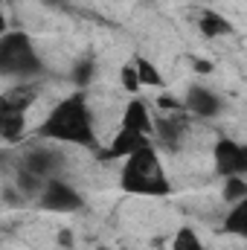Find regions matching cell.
Returning <instances> with one entry per match:
<instances>
[{
	"label": "cell",
	"instance_id": "8",
	"mask_svg": "<svg viewBox=\"0 0 247 250\" xmlns=\"http://www.w3.org/2000/svg\"><path fill=\"white\" fill-rule=\"evenodd\" d=\"M212 157H215V172L221 178H233L239 175V157H242V143L236 140H218L215 148H212ZM242 178V175H239Z\"/></svg>",
	"mask_w": 247,
	"mask_h": 250
},
{
	"label": "cell",
	"instance_id": "4",
	"mask_svg": "<svg viewBox=\"0 0 247 250\" xmlns=\"http://www.w3.org/2000/svg\"><path fill=\"white\" fill-rule=\"evenodd\" d=\"M38 204L44 209H50V212H76V209L84 207V198L70 184H64L59 178H50L44 192H41V198H38Z\"/></svg>",
	"mask_w": 247,
	"mask_h": 250
},
{
	"label": "cell",
	"instance_id": "25",
	"mask_svg": "<svg viewBox=\"0 0 247 250\" xmlns=\"http://www.w3.org/2000/svg\"><path fill=\"white\" fill-rule=\"evenodd\" d=\"M44 3H62V0H44Z\"/></svg>",
	"mask_w": 247,
	"mask_h": 250
},
{
	"label": "cell",
	"instance_id": "9",
	"mask_svg": "<svg viewBox=\"0 0 247 250\" xmlns=\"http://www.w3.org/2000/svg\"><path fill=\"white\" fill-rule=\"evenodd\" d=\"M123 128H128V131H140V134H154V120H151L148 105H145L143 99H131V102L125 105Z\"/></svg>",
	"mask_w": 247,
	"mask_h": 250
},
{
	"label": "cell",
	"instance_id": "22",
	"mask_svg": "<svg viewBox=\"0 0 247 250\" xmlns=\"http://www.w3.org/2000/svg\"><path fill=\"white\" fill-rule=\"evenodd\" d=\"M195 70H198L201 76H206V73H212V64H209V62H201V59H195Z\"/></svg>",
	"mask_w": 247,
	"mask_h": 250
},
{
	"label": "cell",
	"instance_id": "10",
	"mask_svg": "<svg viewBox=\"0 0 247 250\" xmlns=\"http://www.w3.org/2000/svg\"><path fill=\"white\" fill-rule=\"evenodd\" d=\"M186 125L181 120H157L154 123V134H157V140L169 148V151H178V146H181V134H184Z\"/></svg>",
	"mask_w": 247,
	"mask_h": 250
},
{
	"label": "cell",
	"instance_id": "16",
	"mask_svg": "<svg viewBox=\"0 0 247 250\" xmlns=\"http://www.w3.org/2000/svg\"><path fill=\"white\" fill-rule=\"evenodd\" d=\"M18 189L23 192V195H41L44 187H47V181L44 178H38V175H32V172H26V169H18Z\"/></svg>",
	"mask_w": 247,
	"mask_h": 250
},
{
	"label": "cell",
	"instance_id": "23",
	"mask_svg": "<svg viewBox=\"0 0 247 250\" xmlns=\"http://www.w3.org/2000/svg\"><path fill=\"white\" fill-rule=\"evenodd\" d=\"M239 175H247V146H242V157H239Z\"/></svg>",
	"mask_w": 247,
	"mask_h": 250
},
{
	"label": "cell",
	"instance_id": "15",
	"mask_svg": "<svg viewBox=\"0 0 247 250\" xmlns=\"http://www.w3.org/2000/svg\"><path fill=\"white\" fill-rule=\"evenodd\" d=\"M172 250H206V248H204V242L198 239V233L192 227H181L172 239Z\"/></svg>",
	"mask_w": 247,
	"mask_h": 250
},
{
	"label": "cell",
	"instance_id": "3",
	"mask_svg": "<svg viewBox=\"0 0 247 250\" xmlns=\"http://www.w3.org/2000/svg\"><path fill=\"white\" fill-rule=\"evenodd\" d=\"M0 73L23 79V82L44 73V64L26 32H6L0 38Z\"/></svg>",
	"mask_w": 247,
	"mask_h": 250
},
{
	"label": "cell",
	"instance_id": "11",
	"mask_svg": "<svg viewBox=\"0 0 247 250\" xmlns=\"http://www.w3.org/2000/svg\"><path fill=\"white\" fill-rule=\"evenodd\" d=\"M198 26H201V32H204L206 38H221V35H230V32H233V26H230L218 12H209V9L198 18Z\"/></svg>",
	"mask_w": 247,
	"mask_h": 250
},
{
	"label": "cell",
	"instance_id": "2",
	"mask_svg": "<svg viewBox=\"0 0 247 250\" xmlns=\"http://www.w3.org/2000/svg\"><path fill=\"white\" fill-rule=\"evenodd\" d=\"M120 187L131 195H169L172 184L163 175L160 163H157V151L154 146H145L140 151H134L125 160V169L120 175Z\"/></svg>",
	"mask_w": 247,
	"mask_h": 250
},
{
	"label": "cell",
	"instance_id": "24",
	"mask_svg": "<svg viewBox=\"0 0 247 250\" xmlns=\"http://www.w3.org/2000/svg\"><path fill=\"white\" fill-rule=\"evenodd\" d=\"M160 108H181V102L172 99V96H163V99H160Z\"/></svg>",
	"mask_w": 247,
	"mask_h": 250
},
{
	"label": "cell",
	"instance_id": "20",
	"mask_svg": "<svg viewBox=\"0 0 247 250\" xmlns=\"http://www.w3.org/2000/svg\"><path fill=\"white\" fill-rule=\"evenodd\" d=\"M123 84H125V90L128 93H137L140 90V73H137V67L134 64H128V67H123Z\"/></svg>",
	"mask_w": 247,
	"mask_h": 250
},
{
	"label": "cell",
	"instance_id": "19",
	"mask_svg": "<svg viewBox=\"0 0 247 250\" xmlns=\"http://www.w3.org/2000/svg\"><path fill=\"white\" fill-rule=\"evenodd\" d=\"M242 198H247V181L239 178V175L227 178V184H224V201L227 204H239Z\"/></svg>",
	"mask_w": 247,
	"mask_h": 250
},
{
	"label": "cell",
	"instance_id": "21",
	"mask_svg": "<svg viewBox=\"0 0 247 250\" xmlns=\"http://www.w3.org/2000/svg\"><path fill=\"white\" fill-rule=\"evenodd\" d=\"M59 245H62V248H73V233H70V230H62V233H59Z\"/></svg>",
	"mask_w": 247,
	"mask_h": 250
},
{
	"label": "cell",
	"instance_id": "1",
	"mask_svg": "<svg viewBox=\"0 0 247 250\" xmlns=\"http://www.w3.org/2000/svg\"><path fill=\"white\" fill-rule=\"evenodd\" d=\"M41 137L47 140H59V143H76V146H87L96 148V134H93V120L87 111V99L84 93H70L67 99H62L50 117L38 128Z\"/></svg>",
	"mask_w": 247,
	"mask_h": 250
},
{
	"label": "cell",
	"instance_id": "14",
	"mask_svg": "<svg viewBox=\"0 0 247 250\" xmlns=\"http://www.w3.org/2000/svg\"><path fill=\"white\" fill-rule=\"evenodd\" d=\"M0 134L6 143H15L23 137V114H0Z\"/></svg>",
	"mask_w": 247,
	"mask_h": 250
},
{
	"label": "cell",
	"instance_id": "5",
	"mask_svg": "<svg viewBox=\"0 0 247 250\" xmlns=\"http://www.w3.org/2000/svg\"><path fill=\"white\" fill-rule=\"evenodd\" d=\"M184 108L189 114H195V117L209 120V117H218V114H221V99H218V93H212L209 87L192 84V87L186 90Z\"/></svg>",
	"mask_w": 247,
	"mask_h": 250
},
{
	"label": "cell",
	"instance_id": "18",
	"mask_svg": "<svg viewBox=\"0 0 247 250\" xmlns=\"http://www.w3.org/2000/svg\"><path fill=\"white\" fill-rule=\"evenodd\" d=\"M134 67H137V73H140V82H143V84H151V87L163 84V76L157 73V67L148 62V59L137 56V59H134Z\"/></svg>",
	"mask_w": 247,
	"mask_h": 250
},
{
	"label": "cell",
	"instance_id": "17",
	"mask_svg": "<svg viewBox=\"0 0 247 250\" xmlns=\"http://www.w3.org/2000/svg\"><path fill=\"white\" fill-rule=\"evenodd\" d=\"M93 76H96V64H93V59H82V62L73 64L70 79H73L79 87H87V84L93 82Z\"/></svg>",
	"mask_w": 247,
	"mask_h": 250
},
{
	"label": "cell",
	"instance_id": "6",
	"mask_svg": "<svg viewBox=\"0 0 247 250\" xmlns=\"http://www.w3.org/2000/svg\"><path fill=\"white\" fill-rule=\"evenodd\" d=\"M21 169L38 175V178H44V181H50V178L62 169V154H59L56 148H32V151L23 154Z\"/></svg>",
	"mask_w": 247,
	"mask_h": 250
},
{
	"label": "cell",
	"instance_id": "7",
	"mask_svg": "<svg viewBox=\"0 0 247 250\" xmlns=\"http://www.w3.org/2000/svg\"><path fill=\"white\" fill-rule=\"evenodd\" d=\"M151 146L148 134H140V131H128V128H120V134L111 140V146L99 154L102 160H114V157H131L134 151Z\"/></svg>",
	"mask_w": 247,
	"mask_h": 250
},
{
	"label": "cell",
	"instance_id": "13",
	"mask_svg": "<svg viewBox=\"0 0 247 250\" xmlns=\"http://www.w3.org/2000/svg\"><path fill=\"white\" fill-rule=\"evenodd\" d=\"M35 90H15V93H6L3 102H0V114H23L26 105L32 102Z\"/></svg>",
	"mask_w": 247,
	"mask_h": 250
},
{
	"label": "cell",
	"instance_id": "12",
	"mask_svg": "<svg viewBox=\"0 0 247 250\" xmlns=\"http://www.w3.org/2000/svg\"><path fill=\"white\" fill-rule=\"evenodd\" d=\"M224 230L247 239V198H242L239 204H233V209H230V215L224 221Z\"/></svg>",
	"mask_w": 247,
	"mask_h": 250
}]
</instances>
